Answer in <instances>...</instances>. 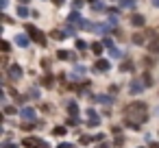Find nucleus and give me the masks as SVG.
Masks as SVG:
<instances>
[{"label": "nucleus", "mask_w": 159, "mask_h": 148, "mask_svg": "<svg viewBox=\"0 0 159 148\" xmlns=\"http://www.w3.org/2000/svg\"><path fill=\"white\" fill-rule=\"evenodd\" d=\"M96 70H100V72L105 70V72H107V70H109V63H107V61H98V63H96Z\"/></svg>", "instance_id": "8"}, {"label": "nucleus", "mask_w": 159, "mask_h": 148, "mask_svg": "<svg viewBox=\"0 0 159 148\" xmlns=\"http://www.w3.org/2000/svg\"><path fill=\"white\" fill-rule=\"evenodd\" d=\"M26 33H29V35H31V39H35L39 46H44V44H46V37H44V35H42V31H37L35 26H31V24H29V26H26Z\"/></svg>", "instance_id": "1"}, {"label": "nucleus", "mask_w": 159, "mask_h": 148, "mask_svg": "<svg viewBox=\"0 0 159 148\" xmlns=\"http://www.w3.org/2000/svg\"><path fill=\"white\" fill-rule=\"evenodd\" d=\"M16 16H18V18H29V16H33V13L26 9V5H20V7L16 9Z\"/></svg>", "instance_id": "2"}, {"label": "nucleus", "mask_w": 159, "mask_h": 148, "mask_svg": "<svg viewBox=\"0 0 159 148\" xmlns=\"http://www.w3.org/2000/svg\"><path fill=\"white\" fill-rule=\"evenodd\" d=\"M102 48H105V46H102V44H98V42H96V44H92V50H94L96 55H100V52H102Z\"/></svg>", "instance_id": "9"}, {"label": "nucleus", "mask_w": 159, "mask_h": 148, "mask_svg": "<svg viewBox=\"0 0 159 148\" xmlns=\"http://www.w3.org/2000/svg\"><path fill=\"white\" fill-rule=\"evenodd\" d=\"M20 74H22V70H20L18 65H13V70H11V76H13V78H18Z\"/></svg>", "instance_id": "12"}, {"label": "nucleus", "mask_w": 159, "mask_h": 148, "mask_svg": "<svg viewBox=\"0 0 159 148\" xmlns=\"http://www.w3.org/2000/svg\"><path fill=\"white\" fill-rule=\"evenodd\" d=\"M7 5H9V0H0V9H2V11L7 9Z\"/></svg>", "instance_id": "14"}, {"label": "nucleus", "mask_w": 159, "mask_h": 148, "mask_svg": "<svg viewBox=\"0 0 159 148\" xmlns=\"http://www.w3.org/2000/svg\"><path fill=\"white\" fill-rule=\"evenodd\" d=\"M137 0H120V9H133Z\"/></svg>", "instance_id": "4"}, {"label": "nucleus", "mask_w": 159, "mask_h": 148, "mask_svg": "<svg viewBox=\"0 0 159 148\" xmlns=\"http://www.w3.org/2000/svg\"><path fill=\"white\" fill-rule=\"evenodd\" d=\"M152 7H159V0H152Z\"/></svg>", "instance_id": "19"}, {"label": "nucleus", "mask_w": 159, "mask_h": 148, "mask_svg": "<svg viewBox=\"0 0 159 148\" xmlns=\"http://www.w3.org/2000/svg\"><path fill=\"white\" fill-rule=\"evenodd\" d=\"M72 7H74V9H81V7H83V2H81V0H74Z\"/></svg>", "instance_id": "13"}, {"label": "nucleus", "mask_w": 159, "mask_h": 148, "mask_svg": "<svg viewBox=\"0 0 159 148\" xmlns=\"http://www.w3.org/2000/svg\"><path fill=\"white\" fill-rule=\"evenodd\" d=\"M18 2H20V5H29V2H31V0H18Z\"/></svg>", "instance_id": "18"}, {"label": "nucleus", "mask_w": 159, "mask_h": 148, "mask_svg": "<svg viewBox=\"0 0 159 148\" xmlns=\"http://www.w3.org/2000/svg\"><path fill=\"white\" fill-rule=\"evenodd\" d=\"M52 37H55V39H66V33H61V31H52Z\"/></svg>", "instance_id": "11"}, {"label": "nucleus", "mask_w": 159, "mask_h": 148, "mask_svg": "<svg viewBox=\"0 0 159 148\" xmlns=\"http://www.w3.org/2000/svg\"><path fill=\"white\" fill-rule=\"evenodd\" d=\"M92 31H96V33H109V24H94Z\"/></svg>", "instance_id": "5"}, {"label": "nucleus", "mask_w": 159, "mask_h": 148, "mask_svg": "<svg viewBox=\"0 0 159 148\" xmlns=\"http://www.w3.org/2000/svg\"><path fill=\"white\" fill-rule=\"evenodd\" d=\"M68 22H74V24H81V26H83V20H81V13H79V11H72L70 18H68Z\"/></svg>", "instance_id": "3"}, {"label": "nucleus", "mask_w": 159, "mask_h": 148, "mask_svg": "<svg viewBox=\"0 0 159 148\" xmlns=\"http://www.w3.org/2000/svg\"><path fill=\"white\" fill-rule=\"evenodd\" d=\"M59 59H68V52L66 50H59Z\"/></svg>", "instance_id": "16"}, {"label": "nucleus", "mask_w": 159, "mask_h": 148, "mask_svg": "<svg viewBox=\"0 0 159 148\" xmlns=\"http://www.w3.org/2000/svg\"><path fill=\"white\" fill-rule=\"evenodd\" d=\"M52 2H55L57 7H61V5H63V0H52Z\"/></svg>", "instance_id": "17"}, {"label": "nucleus", "mask_w": 159, "mask_h": 148, "mask_svg": "<svg viewBox=\"0 0 159 148\" xmlns=\"http://www.w3.org/2000/svg\"><path fill=\"white\" fill-rule=\"evenodd\" d=\"M131 22H133V26H144V22H146V20H144V16H133V20H131Z\"/></svg>", "instance_id": "7"}, {"label": "nucleus", "mask_w": 159, "mask_h": 148, "mask_svg": "<svg viewBox=\"0 0 159 148\" xmlns=\"http://www.w3.org/2000/svg\"><path fill=\"white\" fill-rule=\"evenodd\" d=\"M92 7H94V11H107L105 2H96V5H92Z\"/></svg>", "instance_id": "10"}, {"label": "nucleus", "mask_w": 159, "mask_h": 148, "mask_svg": "<svg viewBox=\"0 0 159 148\" xmlns=\"http://www.w3.org/2000/svg\"><path fill=\"white\" fill-rule=\"evenodd\" d=\"M9 48H11V46H9V42H2V50H5V52H9Z\"/></svg>", "instance_id": "15"}, {"label": "nucleus", "mask_w": 159, "mask_h": 148, "mask_svg": "<svg viewBox=\"0 0 159 148\" xmlns=\"http://www.w3.org/2000/svg\"><path fill=\"white\" fill-rule=\"evenodd\" d=\"M16 44L24 48V46H29V37H26V35H18V37H16Z\"/></svg>", "instance_id": "6"}]
</instances>
